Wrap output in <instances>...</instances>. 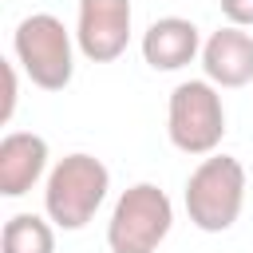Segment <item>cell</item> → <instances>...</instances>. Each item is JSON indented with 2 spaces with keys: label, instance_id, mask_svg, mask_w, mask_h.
<instances>
[{
  "label": "cell",
  "instance_id": "cell-1",
  "mask_svg": "<svg viewBox=\"0 0 253 253\" xmlns=\"http://www.w3.org/2000/svg\"><path fill=\"white\" fill-rule=\"evenodd\" d=\"M111 190V170L95 154H63L43 182V213L59 229H83Z\"/></svg>",
  "mask_w": 253,
  "mask_h": 253
},
{
  "label": "cell",
  "instance_id": "cell-2",
  "mask_svg": "<svg viewBox=\"0 0 253 253\" xmlns=\"http://www.w3.org/2000/svg\"><path fill=\"white\" fill-rule=\"evenodd\" d=\"M75 40L51 12H32L12 32V51L40 91H63L75 75Z\"/></svg>",
  "mask_w": 253,
  "mask_h": 253
},
{
  "label": "cell",
  "instance_id": "cell-3",
  "mask_svg": "<svg viewBox=\"0 0 253 253\" xmlns=\"http://www.w3.org/2000/svg\"><path fill=\"white\" fill-rule=\"evenodd\" d=\"M245 206V166L233 154H206L186 178V213L202 233H225Z\"/></svg>",
  "mask_w": 253,
  "mask_h": 253
},
{
  "label": "cell",
  "instance_id": "cell-4",
  "mask_svg": "<svg viewBox=\"0 0 253 253\" xmlns=\"http://www.w3.org/2000/svg\"><path fill=\"white\" fill-rule=\"evenodd\" d=\"M166 134L182 154H213L225 138V107L221 91L210 79H186L170 91L166 103Z\"/></svg>",
  "mask_w": 253,
  "mask_h": 253
},
{
  "label": "cell",
  "instance_id": "cell-5",
  "mask_svg": "<svg viewBox=\"0 0 253 253\" xmlns=\"http://www.w3.org/2000/svg\"><path fill=\"white\" fill-rule=\"evenodd\" d=\"M174 225V206L162 186L134 182L119 194L111 221H107V245L111 253H154Z\"/></svg>",
  "mask_w": 253,
  "mask_h": 253
},
{
  "label": "cell",
  "instance_id": "cell-6",
  "mask_svg": "<svg viewBox=\"0 0 253 253\" xmlns=\"http://www.w3.org/2000/svg\"><path fill=\"white\" fill-rule=\"evenodd\" d=\"M75 43L91 63H111L130 43V0H79Z\"/></svg>",
  "mask_w": 253,
  "mask_h": 253
},
{
  "label": "cell",
  "instance_id": "cell-7",
  "mask_svg": "<svg viewBox=\"0 0 253 253\" xmlns=\"http://www.w3.org/2000/svg\"><path fill=\"white\" fill-rule=\"evenodd\" d=\"M202 71L213 87H245L253 83V36L237 24L210 32L202 43Z\"/></svg>",
  "mask_w": 253,
  "mask_h": 253
},
{
  "label": "cell",
  "instance_id": "cell-8",
  "mask_svg": "<svg viewBox=\"0 0 253 253\" xmlns=\"http://www.w3.org/2000/svg\"><path fill=\"white\" fill-rule=\"evenodd\" d=\"M202 32L186 16H162L142 32V59L154 71H182L202 55Z\"/></svg>",
  "mask_w": 253,
  "mask_h": 253
},
{
  "label": "cell",
  "instance_id": "cell-9",
  "mask_svg": "<svg viewBox=\"0 0 253 253\" xmlns=\"http://www.w3.org/2000/svg\"><path fill=\"white\" fill-rule=\"evenodd\" d=\"M47 170V142L36 130H8L0 142V194L24 198Z\"/></svg>",
  "mask_w": 253,
  "mask_h": 253
},
{
  "label": "cell",
  "instance_id": "cell-10",
  "mask_svg": "<svg viewBox=\"0 0 253 253\" xmlns=\"http://www.w3.org/2000/svg\"><path fill=\"white\" fill-rule=\"evenodd\" d=\"M4 253H55V229L51 217L40 213H12L0 233Z\"/></svg>",
  "mask_w": 253,
  "mask_h": 253
},
{
  "label": "cell",
  "instance_id": "cell-11",
  "mask_svg": "<svg viewBox=\"0 0 253 253\" xmlns=\"http://www.w3.org/2000/svg\"><path fill=\"white\" fill-rule=\"evenodd\" d=\"M221 4V16L237 28H253V0H217Z\"/></svg>",
  "mask_w": 253,
  "mask_h": 253
},
{
  "label": "cell",
  "instance_id": "cell-12",
  "mask_svg": "<svg viewBox=\"0 0 253 253\" xmlns=\"http://www.w3.org/2000/svg\"><path fill=\"white\" fill-rule=\"evenodd\" d=\"M4 79H8V95H4V111H0V119L8 123L12 119V111H16V63H4Z\"/></svg>",
  "mask_w": 253,
  "mask_h": 253
}]
</instances>
